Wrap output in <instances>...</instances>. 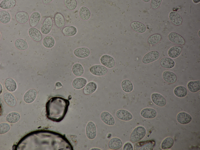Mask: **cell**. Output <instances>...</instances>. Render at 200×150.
I'll return each mask as SVG.
<instances>
[{
	"instance_id": "obj_17",
	"label": "cell",
	"mask_w": 200,
	"mask_h": 150,
	"mask_svg": "<svg viewBox=\"0 0 200 150\" xmlns=\"http://www.w3.org/2000/svg\"><path fill=\"white\" fill-rule=\"evenodd\" d=\"M37 92L34 89H30L27 91L23 96L24 101L27 103H30L33 102L36 97Z\"/></svg>"
},
{
	"instance_id": "obj_24",
	"label": "cell",
	"mask_w": 200,
	"mask_h": 150,
	"mask_svg": "<svg viewBox=\"0 0 200 150\" xmlns=\"http://www.w3.org/2000/svg\"><path fill=\"white\" fill-rule=\"evenodd\" d=\"M182 51V48L179 46H175L170 48L168 51L169 56L173 59L178 57Z\"/></svg>"
},
{
	"instance_id": "obj_10",
	"label": "cell",
	"mask_w": 200,
	"mask_h": 150,
	"mask_svg": "<svg viewBox=\"0 0 200 150\" xmlns=\"http://www.w3.org/2000/svg\"><path fill=\"white\" fill-rule=\"evenodd\" d=\"M116 115L119 119L125 121L131 120L133 118L132 115L130 112L123 109L118 110L116 113Z\"/></svg>"
},
{
	"instance_id": "obj_18",
	"label": "cell",
	"mask_w": 200,
	"mask_h": 150,
	"mask_svg": "<svg viewBox=\"0 0 200 150\" xmlns=\"http://www.w3.org/2000/svg\"><path fill=\"white\" fill-rule=\"evenodd\" d=\"M130 27L135 31L140 33H145L146 30V27L142 23L138 21H133L130 24Z\"/></svg>"
},
{
	"instance_id": "obj_28",
	"label": "cell",
	"mask_w": 200,
	"mask_h": 150,
	"mask_svg": "<svg viewBox=\"0 0 200 150\" xmlns=\"http://www.w3.org/2000/svg\"><path fill=\"white\" fill-rule=\"evenodd\" d=\"M97 88L96 84L94 82H90L86 84L84 87L83 92L85 95H90L94 92Z\"/></svg>"
},
{
	"instance_id": "obj_20",
	"label": "cell",
	"mask_w": 200,
	"mask_h": 150,
	"mask_svg": "<svg viewBox=\"0 0 200 150\" xmlns=\"http://www.w3.org/2000/svg\"><path fill=\"white\" fill-rule=\"evenodd\" d=\"M169 18L171 23L174 25L178 26L182 22V18L178 13L175 11H172L169 14Z\"/></svg>"
},
{
	"instance_id": "obj_14",
	"label": "cell",
	"mask_w": 200,
	"mask_h": 150,
	"mask_svg": "<svg viewBox=\"0 0 200 150\" xmlns=\"http://www.w3.org/2000/svg\"><path fill=\"white\" fill-rule=\"evenodd\" d=\"M157 114L156 111L152 108H145L142 109L140 112L141 116L143 118L152 119L155 118Z\"/></svg>"
},
{
	"instance_id": "obj_11",
	"label": "cell",
	"mask_w": 200,
	"mask_h": 150,
	"mask_svg": "<svg viewBox=\"0 0 200 150\" xmlns=\"http://www.w3.org/2000/svg\"><path fill=\"white\" fill-rule=\"evenodd\" d=\"M100 61L103 65L109 69L113 68L115 65V61L113 58L107 54L102 55L100 59Z\"/></svg>"
},
{
	"instance_id": "obj_19",
	"label": "cell",
	"mask_w": 200,
	"mask_h": 150,
	"mask_svg": "<svg viewBox=\"0 0 200 150\" xmlns=\"http://www.w3.org/2000/svg\"><path fill=\"white\" fill-rule=\"evenodd\" d=\"M108 146L109 148L111 149L118 150L122 147L123 142L119 138L113 137L109 141Z\"/></svg>"
},
{
	"instance_id": "obj_37",
	"label": "cell",
	"mask_w": 200,
	"mask_h": 150,
	"mask_svg": "<svg viewBox=\"0 0 200 150\" xmlns=\"http://www.w3.org/2000/svg\"><path fill=\"white\" fill-rule=\"evenodd\" d=\"M174 143V139L170 137H168L165 138L161 144V148L162 149H168L171 148Z\"/></svg>"
},
{
	"instance_id": "obj_26",
	"label": "cell",
	"mask_w": 200,
	"mask_h": 150,
	"mask_svg": "<svg viewBox=\"0 0 200 150\" xmlns=\"http://www.w3.org/2000/svg\"><path fill=\"white\" fill-rule=\"evenodd\" d=\"M3 97L4 101L9 106L13 107L16 105V98L11 93L5 92L3 94Z\"/></svg>"
},
{
	"instance_id": "obj_46",
	"label": "cell",
	"mask_w": 200,
	"mask_h": 150,
	"mask_svg": "<svg viewBox=\"0 0 200 150\" xmlns=\"http://www.w3.org/2000/svg\"><path fill=\"white\" fill-rule=\"evenodd\" d=\"M10 125L6 123H2L0 124V134H3L8 132L10 129Z\"/></svg>"
},
{
	"instance_id": "obj_2",
	"label": "cell",
	"mask_w": 200,
	"mask_h": 150,
	"mask_svg": "<svg viewBox=\"0 0 200 150\" xmlns=\"http://www.w3.org/2000/svg\"><path fill=\"white\" fill-rule=\"evenodd\" d=\"M70 104L68 100L61 97L50 98L46 104L47 117L53 122L61 121L67 112Z\"/></svg>"
},
{
	"instance_id": "obj_38",
	"label": "cell",
	"mask_w": 200,
	"mask_h": 150,
	"mask_svg": "<svg viewBox=\"0 0 200 150\" xmlns=\"http://www.w3.org/2000/svg\"><path fill=\"white\" fill-rule=\"evenodd\" d=\"M11 20V16L10 13L5 10L0 11V21L2 24L9 23Z\"/></svg>"
},
{
	"instance_id": "obj_52",
	"label": "cell",
	"mask_w": 200,
	"mask_h": 150,
	"mask_svg": "<svg viewBox=\"0 0 200 150\" xmlns=\"http://www.w3.org/2000/svg\"><path fill=\"white\" fill-rule=\"evenodd\" d=\"M142 0L144 2L146 3L150 1V0Z\"/></svg>"
},
{
	"instance_id": "obj_27",
	"label": "cell",
	"mask_w": 200,
	"mask_h": 150,
	"mask_svg": "<svg viewBox=\"0 0 200 150\" xmlns=\"http://www.w3.org/2000/svg\"><path fill=\"white\" fill-rule=\"evenodd\" d=\"M87 82V80L83 78L78 77L75 79L73 81V87L76 89H80L84 88Z\"/></svg>"
},
{
	"instance_id": "obj_34",
	"label": "cell",
	"mask_w": 200,
	"mask_h": 150,
	"mask_svg": "<svg viewBox=\"0 0 200 150\" xmlns=\"http://www.w3.org/2000/svg\"><path fill=\"white\" fill-rule=\"evenodd\" d=\"M189 90L193 93H196L200 90V81L196 80L189 81L187 84Z\"/></svg>"
},
{
	"instance_id": "obj_4",
	"label": "cell",
	"mask_w": 200,
	"mask_h": 150,
	"mask_svg": "<svg viewBox=\"0 0 200 150\" xmlns=\"http://www.w3.org/2000/svg\"><path fill=\"white\" fill-rule=\"evenodd\" d=\"M160 56L159 52L156 50H153L146 54L143 57L142 62L148 64L157 60Z\"/></svg>"
},
{
	"instance_id": "obj_39",
	"label": "cell",
	"mask_w": 200,
	"mask_h": 150,
	"mask_svg": "<svg viewBox=\"0 0 200 150\" xmlns=\"http://www.w3.org/2000/svg\"><path fill=\"white\" fill-rule=\"evenodd\" d=\"M72 71L73 74L77 76H80L83 75L84 70L83 66L79 63L74 64L72 67Z\"/></svg>"
},
{
	"instance_id": "obj_25",
	"label": "cell",
	"mask_w": 200,
	"mask_h": 150,
	"mask_svg": "<svg viewBox=\"0 0 200 150\" xmlns=\"http://www.w3.org/2000/svg\"><path fill=\"white\" fill-rule=\"evenodd\" d=\"M41 18L40 14L37 11L33 12L29 19V23L32 27H35L40 22Z\"/></svg>"
},
{
	"instance_id": "obj_45",
	"label": "cell",
	"mask_w": 200,
	"mask_h": 150,
	"mask_svg": "<svg viewBox=\"0 0 200 150\" xmlns=\"http://www.w3.org/2000/svg\"><path fill=\"white\" fill-rule=\"evenodd\" d=\"M155 142L153 141H150L143 144L139 150H153L155 145Z\"/></svg>"
},
{
	"instance_id": "obj_29",
	"label": "cell",
	"mask_w": 200,
	"mask_h": 150,
	"mask_svg": "<svg viewBox=\"0 0 200 150\" xmlns=\"http://www.w3.org/2000/svg\"><path fill=\"white\" fill-rule=\"evenodd\" d=\"M80 18L83 21H86L89 19L91 16L90 10L86 7L82 6L80 8L79 11Z\"/></svg>"
},
{
	"instance_id": "obj_35",
	"label": "cell",
	"mask_w": 200,
	"mask_h": 150,
	"mask_svg": "<svg viewBox=\"0 0 200 150\" xmlns=\"http://www.w3.org/2000/svg\"><path fill=\"white\" fill-rule=\"evenodd\" d=\"M121 87L123 90L126 93L131 92L133 89V86L132 82L128 79H125L121 82Z\"/></svg>"
},
{
	"instance_id": "obj_13",
	"label": "cell",
	"mask_w": 200,
	"mask_h": 150,
	"mask_svg": "<svg viewBox=\"0 0 200 150\" xmlns=\"http://www.w3.org/2000/svg\"><path fill=\"white\" fill-rule=\"evenodd\" d=\"M101 120L105 124L109 126H113L115 123V119L113 116L107 111L102 112L100 115Z\"/></svg>"
},
{
	"instance_id": "obj_16",
	"label": "cell",
	"mask_w": 200,
	"mask_h": 150,
	"mask_svg": "<svg viewBox=\"0 0 200 150\" xmlns=\"http://www.w3.org/2000/svg\"><path fill=\"white\" fill-rule=\"evenodd\" d=\"M162 77L165 81L169 83H174L177 80L176 74L174 73L168 71H166L163 72Z\"/></svg>"
},
{
	"instance_id": "obj_51",
	"label": "cell",
	"mask_w": 200,
	"mask_h": 150,
	"mask_svg": "<svg viewBox=\"0 0 200 150\" xmlns=\"http://www.w3.org/2000/svg\"><path fill=\"white\" fill-rule=\"evenodd\" d=\"M90 150H101V149L97 148H93L91 149Z\"/></svg>"
},
{
	"instance_id": "obj_3",
	"label": "cell",
	"mask_w": 200,
	"mask_h": 150,
	"mask_svg": "<svg viewBox=\"0 0 200 150\" xmlns=\"http://www.w3.org/2000/svg\"><path fill=\"white\" fill-rule=\"evenodd\" d=\"M146 133L145 128L139 126L136 127L132 131L130 137L131 142L133 143L138 142L143 139Z\"/></svg>"
},
{
	"instance_id": "obj_12",
	"label": "cell",
	"mask_w": 200,
	"mask_h": 150,
	"mask_svg": "<svg viewBox=\"0 0 200 150\" xmlns=\"http://www.w3.org/2000/svg\"><path fill=\"white\" fill-rule=\"evenodd\" d=\"M177 120L179 123L186 125L190 123L192 120L191 116L188 113L185 112L179 113L176 117Z\"/></svg>"
},
{
	"instance_id": "obj_32",
	"label": "cell",
	"mask_w": 200,
	"mask_h": 150,
	"mask_svg": "<svg viewBox=\"0 0 200 150\" xmlns=\"http://www.w3.org/2000/svg\"><path fill=\"white\" fill-rule=\"evenodd\" d=\"M4 85L6 89L10 92H13L17 88V84L15 81L11 78H8L5 80Z\"/></svg>"
},
{
	"instance_id": "obj_43",
	"label": "cell",
	"mask_w": 200,
	"mask_h": 150,
	"mask_svg": "<svg viewBox=\"0 0 200 150\" xmlns=\"http://www.w3.org/2000/svg\"><path fill=\"white\" fill-rule=\"evenodd\" d=\"M14 45L17 49L21 50H26L28 47L27 42L24 39L21 38L16 39L15 41Z\"/></svg>"
},
{
	"instance_id": "obj_1",
	"label": "cell",
	"mask_w": 200,
	"mask_h": 150,
	"mask_svg": "<svg viewBox=\"0 0 200 150\" xmlns=\"http://www.w3.org/2000/svg\"><path fill=\"white\" fill-rule=\"evenodd\" d=\"M16 150H73L68 140L62 134L48 130L32 132L23 137Z\"/></svg>"
},
{
	"instance_id": "obj_23",
	"label": "cell",
	"mask_w": 200,
	"mask_h": 150,
	"mask_svg": "<svg viewBox=\"0 0 200 150\" xmlns=\"http://www.w3.org/2000/svg\"><path fill=\"white\" fill-rule=\"evenodd\" d=\"M160 63L162 67L167 69H172L175 65L174 61L172 58L167 57L162 58L160 61Z\"/></svg>"
},
{
	"instance_id": "obj_49",
	"label": "cell",
	"mask_w": 200,
	"mask_h": 150,
	"mask_svg": "<svg viewBox=\"0 0 200 150\" xmlns=\"http://www.w3.org/2000/svg\"><path fill=\"white\" fill-rule=\"evenodd\" d=\"M53 0H42L43 4H48L51 2Z\"/></svg>"
},
{
	"instance_id": "obj_8",
	"label": "cell",
	"mask_w": 200,
	"mask_h": 150,
	"mask_svg": "<svg viewBox=\"0 0 200 150\" xmlns=\"http://www.w3.org/2000/svg\"><path fill=\"white\" fill-rule=\"evenodd\" d=\"M168 38L170 41L177 45H183L185 43L184 38L181 35L175 32H172L169 33Z\"/></svg>"
},
{
	"instance_id": "obj_7",
	"label": "cell",
	"mask_w": 200,
	"mask_h": 150,
	"mask_svg": "<svg viewBox=\"0 0 200 150\" xmlns=\"http://www.w3.org/2000/svg\"><path fill=\"white\" fill-rule=\"evenodd\" d=\"M86 134L87 137L92 140L95 138L96 136V128L95 124L92 121L89 122L86 126Z\"/></svg>"
},
{
	"instance_id": "obj_40",
	"label": "cell",
	"mask_w": 200,
	"mask_h": 150,
	"mask_svg": "<svg viewBox=\"0 0 200 150\" xmlns=\"http://www.w3.org/2000/svg\"><path fill=\"white\" fill-rule=\"evenodd\" d=\"M42 44L45 47L47 48H51L54 46L55 40L52 36H47L44 37L43 39Z\"/></svg>"
},
{
	"instance_id": "obj_21",
	"label": "cell",
	"mask_w": 200,
	"mask_h": 150,
	"mask_svg": "<svg viewBox=\"0 0 200 150\" xmlns=\"http://www.w3.org/2000/svg\"><path fill=\"white\" fill-rule=\"evenodd\" d=\"M30 37L34 41L39 42L42 39V35L40 31L36 28L31 27L28 30Z\"/></svg>"
},
{
	"instance_id": "obj_31",
	"label": "cell",
	"mask_w": 200,
	"mask_h": 150,
	"mask_svg": "<svg viewBox=\"0 0 200 150\" xmlns=\"http://www.w3.org/2000/svg\"><path fill=\"white\" fill-rule=\"evenodd\" d=\"M77 28L73 25H67L63 28L62 32L67 36L72 37L74 36L77 33Z\"/></svg>"
},
{
	"instance_id": "obj_33",
	"label": "cell",
	"mask_w": 200,
	"mask_h": 150,
	"mask_svg": "<svg viewBox=\"0 0 200 150\" xmlns=\"http://www.w3.org/2000/svg\"><path fill=\"white\" fill-rule=\"evenodd\" d=\"M174 94L177 97L182 98L185 97L188 93L186 88L184 86H179L176 87L174 90Z\"/></svg>"
},
{
	"instance_id": "obj_53",
	"label": "cell",
	"mask_w": 200,
	"mask_h": 150,
	"mask_svg": "<svg viewBox=\"0 0 200 150\" xmlns=\"http://www.w3.org/2000/svg\"><path fill=\"white\" fill-rule=\"evenodd\" d=\"M200 30H199V32H198V35H199V37H200Z\"/></svg>"
},
{
	"instance_id": "obj_9",
	"label": "cell",
	"mask_w": 200,
	"mask_h": 150,
	"mask_svg": "<svg viewBox=\"0 0 200 150\" xmlns=\"http://www.w3.org/2000/svg\"><path fill=\"white\" fill-rule=\"evenodd\" d=\"M152 101L156 105L163 107L165 106L167 101L165 97L161 94L158 93H153L151 96Z\"/></svg>"
},
{
	"instance_id": "obj_6",
	"label": "cell",
	"mask_w": 200,
	"mask_h": 150,
	"mask_svg": "<svg viewBox=\"0 0 200 150\" xmlns=\"http://www.w3.org/2000/svg\"><path fill=\"white\" fill-rule=\"evenodd\" d=\"M89 70L92 74L98 76H104L108 72L107 68L106 67L100 65H93L90 68Z\"/></svg>"
},
{
	"instance_id": "obj_5",
	"label": "cell",
	"mask_w": 200,
	"mask_h": 150,
	"mask_svg": "<svg viewBox=\"0 0 200 150\" xmlns=\"http://www.w3.org/2000/svg\"><path fill=\"white\" fill-rule=\"evenodd\" d=\"M53 25L52 18L48 16L44 21L41 27L40 31L43 35H47L51 32Z\"/></svg>"
},
{
	"instance_id": "obj_22",
	"label": "cell",
	"mask_w": 200,
	"mask_h": 150,
	"mask_svg": "<svg viewBox=\"0 0 200 150\" xmlns=\"http://www.w3.org/2000/svg\"><path fill=\"white\" fill-rule=\"evenodd\" d=\"M15 17L18 22L22 24L26 23L29 19L28 13L24 11L17 12L15 15Z\"/></svg>"
},
{
	"instance_id": "obj_44",
	"label": "cell",
	"mask_w": 200,
	"mask_h": 150,
	"mask_svg": "<svg viewBox=\"0 0 200 150\" xmlns=\"http://www.w3.org/2000/svg\"><path fill=\"white\" fill-rule=\"evenodd\" d=\"M64 4L66 8L70 11L75 9L77 5L76 0H64Z\"/></svg>"
},
{
	"instance_id": "obj_15",
	"label": "cell",
	"mask_w": 200,
	"mask_h": 150,
	"mask_svg": "<svg viewBox=\"0 0 200 150\" xmlns=\"http://www.w3.org/2000/svg\"><path fill=\"white\" fill-rule=\"evenodd\" d=\"M73 53L77 57L84 58L88 57L90 54L89 50L86 47H80L76 48L73 51Z\"/></svg>"
},
{
	"instance_id": "obj_41",
	"label": "cell",
	"mask_w": 200,
	"mask_h": 150,
	"mask_svg": "<svg viewBox=\"0 0 200 150\" xmlns=\"http://www.w3.org/2000/svg\"><path fill=\"white\" fill-rule=\"evenodd\" d=\"M20 118V115L18 113L13 112L7 115L6 120L7 122L10 123H14L18 122Z\"/></svg>"
},
{
	"instance_id": "obj_50",
	"label": "cell",
	"mask_w": 200,
	"mask_h": 150,
	"mask_svg": "<svg viewBox=\"0 0 200 150\" xmlns=\"http://www.w3.org/2000/svg\"><path fill=\"white\" fill-rule=\"evenodd\" d=\"M193 2L195 3H197L200 2V0H192Z\"/></svg>"
},
{
	"instance_id": "obj_42",
	"label": "cell",
	"mask_w": 200,
	"mask_h": 150,
	"mask_svg": "<svg viewBox=\"0 0 200 150\" xmlns=\"http://www.w3.org/2000/svg\"><path fill=\"white\" fill-rule=\"evenodd\" d=\"M162 39L161 35L159 33H155L150 36L147 39L148 43L151 45H153L158 43Z\"/></svg>"
},
{
	"instance_id": "obj_36",
	"label": "cell",
	"mask_w": 200,
	"mask_h": 150,
	"mask_svg": "<svg viewBox=\"0 0 200 150\" xmlns=\"http://www.w3.org/2000/svg\"><path fill=\"white\" fill-rule=\"evenodd\" d=\"M16 4V0H3L0 3V7L3 9H9L14 7Z\"/></svg>"
},
{
	"instance_id": "obj_30",
	"label": "cell",
	"mask_w": 200,
	"mask_h": 150,
	"mask_svg": "<svg viewBox=\"0 0 200 150\" xmlns=\"http://www.w3.org/2000/svg\"><path fill=\"white\" fill-rule=\"evenodd\" d=\"M54 20L56 25L58 28H62L65 25V22L64 16L60 12H57L55 14Z\"/></svg>"
},
{
	"instance_id": "obj_47",
	"label": "cell",
	"mask_w": 200,
	"mask_h": 150,
	"mask_svg": "<svg viewBox=\"0 0 200 150\" xmlns=\"http://www.w3.org/2000/svg\"><path fill=\"white\" fill-rule=\"evenodd\" d=\"M162 0H151L150 6L153 9L158 8L161 5Z\"/></svg>"
},
{
	"instance_id": "obj_48",
	"label": "cell",
	"mask_w": 200,
	"mask_h": 150,
	"mask_svg": "<svg viewBox=\"0 0 200 150\" xmlns=\"http://www.w3.org/2000/svg\"><path fill=\"white\" fill-rule=\"evenodd\" d=\"M123 150H133V147L132 144L129 142L126 143L124 145Z\"/></svg>"
}]
</instances>
